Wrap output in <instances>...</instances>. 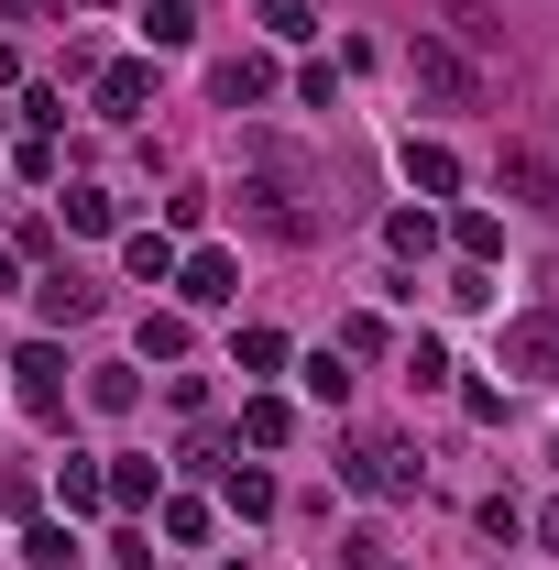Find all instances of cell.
<instances>
[{"instance_id":"cell-6","label":"cell","mask_w":559,"mask_h":570,"mask_svg":"<svg viewBox=\"0 0 559 570\" xmlns=\"http://www.w3.org/2000/svg\"><path fill=\"white\" fill-rule=\"evenodd\" d=\"M88 88H99V110H110V121H133V110H154V67H133V56H121V67H99Z\"/></svg>"},{"instance_id":"cell-23","label":"cell","mask_w":559,"mask_h":570,"mask_svg":"<svg viewBox=\"0 0 559 570\" xmlns=\"http://www.w3.org/2000/svg\"><path fill=\"white\" fill-rule=\"evenodd\" d=\"M110 504H154V461H110Z\"/></svg>"},{"instance_id":"cell-21","label":"cell","mask_w":559,"mask_h":570,"mask_svg":"<svg viewBox=\"0 0 559 570\" xmlns=\"http://www.w3.org/2000/svg\"><path fill=\"white\" fill-rule=\"evenodd\" d=\"M253 11H264V33H285V45H296V33H318V11H307V0H253Z\"/></svg>"},{"instance_id":"cell-7","label":"cell","mask_w":559,"mask_h":570,"mask_svg":"<svg viewBox=\"0 0 559 570\" xmlns=\"http://www.w3.org/2000/svg\"><path fill=\"white\" fill-rule=\"evenodd\" d=\"M33 296H45V318H56V330H67V318H99V275H77V264H56Z\"/></svg>"},{"instance_id":"cell-15","label":"cell","mask_w":559,"mask_h":570,"mask_svg":"<svg viewBox=\"0 0 559 570\" xmlns=\"http://www.w3.org/2000/svg\"><path fill=\"white\" fill-rule=\"evenodd\" d=\"M439 11H450V33H461V45H504V22H493V0H439Z\"/></svg>"},{"instance_id":"cell-20","label":"cell","mask_w":559,"mask_h":570,"mask_svg":"<svg viewBox=\"0 0 559 570\" xmlns=\"http://www.w3.org/2000/svg\"><path fill=\"white\" fill-rule=\"evenodd\" d=\"M110 219H121V209H110V187H67V230H110Z\"/></svg>"},{"instance_id":"cell-26","label":"cell","mask_w":559,"mask_h":570,"mask_svg":"<svg viewBox=\"0 0 559 570\" xmlns=\"http://www.w3.org/2000/svg\"><path fill=\"white\" fill-rule=\"evenodd\" d=\"M0 11H11V22H22V11H33V0H0Z\"/></svg>"},{"instance_id":"cell-16","label":"cell","mask_w":559,"mask_h":570,"mask_svg":"<svg viewBox=\"0 0 559 570\" xmlns=\"http://www.w3.org/2000/svg\"><path fill=\"white\" fill-rule=\"evenodd\" d=\"M351 352H307V373H296V384H307V395H318V406H341L351 395V373H341Z\"/></svg>"},{"instance_id":"cell-1","label":"cell","mask_w":559,"mask_h":570,"mask_svg":"<svg viewBox=\"0 0 559 570\" xmlns=\"http://www.w3.org/2000/svg\"><path fill=\"white\" fill-rule=\"evenodd\" d=\"M231 209L253 219L264 242H307V230H318V219L296 209V154H285V142H264V176H253V187H242Z\"/></svg>"},{"instance_id":"cell-8","label":"cell","mask_w":559,"mask_h":570,"mask_svg":"<svg viewBox=\"0 0 559 570\" xmlns=\"http://www.w3.org/2000/svg\"><path fill=\"white\" fill-rule=\"evenodd\" d=\"M11 373H22V406H33V417H56V406H67V352H22Z\"/></svg>"},{"instance_id":"cell-10","label":"cell","mask_w":559,"mask_h":570,"mask_svg":"<svg viewBox=\"0 0 559 570\" xmlns=\"http://www.w3.org/2000/svg\"><path fill=\"white\" fill-rule=\"evenodd\" d=\"M406 187H428V198H450V187H461L450 142H406Z\"/></svg>"},{"instance_id":"cell-25","label":"cell","mask_w":559,"mask_h":570,"mask_svg":"<svg viewBox=\"0 0 559 570\" xmlns=\"http://www.w3.org/2000/svg\"><path fill=\"white\" fill-rule=\"evenodd\" d=\"M493 253H504V230H493V219L472 209V219H461V264H493Z\"/></svg>"},{"instance_id":"cell-5","label":"cell","mask_w":559,"mask_h":570,"mask_svg":"<svg viewBox=\"0 0 559 570\" xmlns=\"http://www.w3.org/2000/svg\"><path fill=\"white\" fill-rule=\"evenodd\" d=\"M176 285H187V307H231V296H242V264H231V253H187Z\"/></svg>"},{"instance_id":"cell-19","label":"cell","mask_w":559,"mask_h":570,"mask_svg":"<svg viewBox=\"0 0 559 570\" xmlns=\"http://www.w3.org/2000/svg\"><path fill=\"white\" fill-rule=\"evenodd\" d=\"M22 560H33V570H67L77 538H67V527H22Z\"/></svg>"},{"instance_id":"cell-3","label":"cell","mask_w":559,"mask_h":570,"mask_svg":"<svg viewBox=\"0 0 559 570\" xmlns=\"http://www.w3.org/2000/svg\"><path fill=\"white\" fill-rule=\"evenodd\" d=\"M406 77H418L428 99H439V110H483V67H472V56H450V45H406Z\"/></svg>"},{"instance_id":"cell-13","label":"cell","mask_w":559,"mask_h":570,"mask_svg":"<svg viewBox=\"0 0 559 570\" xmlns=\"http://www.w3.org/2000/svg\"><path fill=\"white\" fill-rule=\"evenodd\" d=\"M285 395H253V406H242V439H253V450H285Z\"/></svg>"},{"instance_id":"cell-4","label":"cell","mask_w":559,"mask_h":570,"mask_svg":"<svg viewBox=\"0 0 559 570\" xmlns=\"http://www.w3.org/2000/svg\"><path fill=\"white\" fill-rule=\"evenodd\" d=\"M504 373H527V384H559V307H527V318H504Z\"/></svg>"},{"instance_id":"cell-2","label":"cell","mask_w":559,"mask_h":570,"mask_svg":"<svg viewBox=\"0 0 559 570\" xmlns=\"http://www.w3.org/2000/svg\"><path fill=\"white\" fill-rule=\"evenodd\" d=\"M418 472H428V461L406 450V439H384V428H362V439L341 450V483H351V494H418Z\"/></svg>"},{"instance_id":"cell-24","label":"cell","mask_w":559,"mask_h":570,"mask_svg":"<svg viewBox=\"0 0 559 570\" xmlns=\"http://www.w3.org/2000/svg\"><path fill=\"white\" fill-rule=\"evenodd\" d=\"M406 384H418V395H428V384H450V352H439V341H406Z\"/></svg>"},{"instance_id":"cell-9","label":"cell","mask_w":559,"mask_h":570,"mask_svg":"<svg viewBox=\"0 0 559 570\" xmlns=\"http://www.w3.org/2000/svg\"><path fill=\"white\" fill-rule=\"evenodd\" d=\"M209 88L231 99V110H253V99H275V67H264V56H231V67H219Z\"/></svg>"},{"instance_id":"cell-18","label":"cell","mask_w":559,"mask_h":570,"mask_svg":"<svg viewBox=\"0 0 559 570\" xmlns=\"http://www.w3.org/2000/svg\"><path fill=\"white\" fill-rule=\"evenodd\" d=\"M133 395H143V384H133V373H121V362H99V373H88V406H99V417H121Z\"/></svg>"},{"instance_id":"cell-12","label":"cell","mask_w":559,"mask_h":570,"mask_svg":"<svg viewBox=\"0 0 559 570\" xmlns=\"http://www.w3.org/2000/svg\"><path fill=\"white\" fill-rule=\"evenodd\" d=\"M121 264H133L143 285H176V242H165V230H133V242H121Z\"/></svg>"},{"instance_id":"cell-14","label":"cell","mask_w":559,"mask_h":570,"mask_svg":"<svg viewBox=\"0 0 559 570\" xmlns=\"http://www.w3.org/2000/svg\"><path fill=\"white\" fill-rule=\"evenodd\" d=\"M143 33H154V45H187V33H198V0H143Z\"/></svg>"},{"instance_id":"cell-17","label":"cell","mask_w":559,"mask_h":570,"mask_svg":"<svg viewBox=\"0 0 559 570\" xmlns=\"http://www.w3.org/2000/svg\"><path fill=\"white\" fill-rule=\"evenodd\" d=\"M384 242H395V264H428L439 230H428V209H395V219H384Z\"/></svg>"},{"instance_id":"cell-22","label":"cell","mask_w":559,"mask_h":570,"mask_svg":"<svg viewBox=\"0 0 559 570\" xmlns=\"http://www.w3.org/2000/svg\"><path fill=\"white\" fill-rule=\"evenodd\" d=\"M67 504H77V515H88V504H110V472H99V461H67Z\"/></svg>"},{"instance_id":"cell-11","label":"cell","mask_w":559,"mask_h":570,"mask_svg":"<svg viewBox=\"0 0 559 570\" xmlns=\"http://www.w3.org/2000/svg\"><path fill=\"white\" fill-rule=\"evenodd\" d=\"M219 494L242 504V515H275V472H253V461H219Z\"/></svg>"}]
</instances>
